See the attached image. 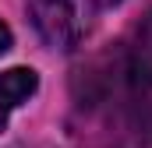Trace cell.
Listing matches in <instances>:
<instances>
[{
	"label": "cell",
	"mask_w": 152,
	"mask_h": 148,
	"mask_svg": "<svg viewBox=\"0 0 152 148\" xmlns=\"http://www.w3.org/2000/svg\"><path fill=\"white\" fill-rule=\"evenodd\" d=\"M28 18L53 49H75L85 36L81 0H28Z\"/></svg>",
	"instance_id": "1"
},
{
	"label": "cell",
	"mask_w": 152,
	"mask_h": 148,
	"mask_svg": "<svg viewBox=\"0 0 152 148\" xmlns=\"http://www.w3.org/2000/svg\"><path fill=\"white\" fill-rule=\"evenodd\" d=\"M124 81H127V92L134 99L152 95V11L142 18V25L134 28V39L124 53Z\"/></svg>",
	"instance_id": "2"
},
{
	"label": "cell",
	"mask_w": 152,
	"mask_h": 148,
	"mask_svg": "<svg viewBox=\"0 0 152 148\" xmlns=\"http://www.w3.org/2000/svg\"><path fill=\"white\" fill-rule=\"evenodd\" d=\"M36 88H39V74L32 67H11L0 74V131L7 127L11 113L36 95Z\"/></svg>",
	"instance_id": "3"
},
{
	"label": "cell",
	"mask_w": 152,
	"mask_h": 148,
	"mask_svg": "<svg viewBox=\"0 0 152 148\" xmlns=\"http://www.w3.org/2000/svg\"><path fill=\"white\" fill-rule=\"evenodd\" d=\"M11 42H14V36H11V28H7V25L0 21V57H4L7 49H11Z\"/></svg>",
	"instance_id": "4"
},
{
	"label": "cell",
	"mask_w": 152,
	"mask_h": 148,
	"mask_svg": "<svg viewBox=\"0 0 152 148\" xmlns=\"http://www.w3.org/2000/svg\"><path fill=\"white\" fill-rule=\"evenodd\" d=\"M103 4H120V0H103Z\"/></svg>",
	"instance_id": "5"
}]
</instances>
